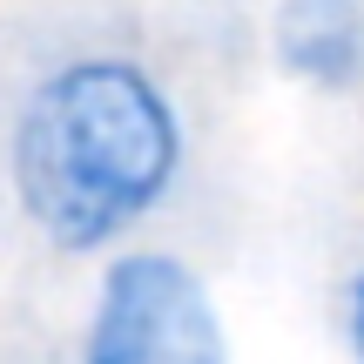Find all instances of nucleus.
Listing matches in <instances>:
<instances>
[{
	"instance_id": "3",
	"label": "nucleus",
	"mask_w": 364,
	"mask_h": 364,
	"mask_svg": "<svg viewBox=\"0 0 364 364\" xmlns=\"http://www.w3.org/2000/svg\"><path fill=\"white\" fill-rule=\"evenodd\" d=\"M263 54L311 102L364 95V0H270Z\"/></svg>"
},
{
	"instance_id": "1",
	"label": "nucleus",
	"mask_w": 364,
	"mask_h": 364,
	"mask_svg": "<svg viewBox=\"0 0 364 364\" xmlns=\"http://www.w3.org/2000/svg\"><path fill=\"white\" fill-rule=\"evenodd\" d=\"M189 176V108L129 41L54 48L14 81L0 115L7 209L48 257L102 263L149 236Z\"/></svg>"
},
{
	"instance_id": "2",
	"label": "nucleus",
	"mask_w": 364,
	"mask_h": 364,
	"mask_svg": "<svg viewBox=\"0 0 364 364\" xmlns=\"http://www.w3.org/2000/svg\"><path fill=\"white\" fill-rule=\"evenodd\" d=\"M75 364H236L209 270L156 236H135L88 263Z\"/></svg>"
},
{
	"instance_id": "4",
	"label": "nucleus",
	"mask_w": 364,
	"mask_h": 364,
	"mask_svg": "<svg viewBox=\"0 0 364 364\" xmlns=\"http://www.w3.org/2000/svg\"><path fill=\"white\" fill-rule=\"evenodd\" d=\"M338 344H344L351 364H364V257L344 270V284H338Z\"/></svg>"
}]
</instances>
